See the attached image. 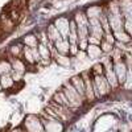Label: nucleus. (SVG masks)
<instances>
[{
    "mask_svg": "<svg viewBox=\"0 0 132 132\" xmlns=\"http://www.w3.org/2000/svg\"><path fill=\"white\" fill-rule=\"evenodd\" d=\"M89 33L91 37H95L98 40L103 38L104 29L101 24V21H99V19H90L89 20Z\"/></svg>",
    "mask_w": 132,
    "mask_h": 132,
    "instance_id": "nucleus-1",
    "label": "nucleus"
},
{
    "mask_svg": "<svg viewBox=\"0 0 132 132\" xmlns=\"http://www.w3.org/2000/svg\"><path fill=\"white\" fill-rule=\"evenodd\" d=\"M114 71L116 74V78L120 83H124L126 82V78H127V73H128V68L127 65L123 62V61H118L115 62L114 65Z\"/></svg>",
    "mask_w": 132,
    "mask_h": 132,
    "instance_id": "nucleus-2",
    "label": "nucleus"
},
{
    "mask_svg": "<svg viewBox=\"0 0 132 132\" xmlns=\"http://www.w3.org/2000/svg\"><path fill=\"white\" fill-rule=\"evenodd\" d=\"M56 27H57L58 32L61 33L62 38H68L69 32H70V23H69V20L65 19V17L58 19V20L56 21Z\"/></svg>",
    "mask_w": 132,
    "mask_h": 132,
    "instance_id": "nucleus-3",
    "label": "nucleus"
},
{
    "mask_svg": "<svg viewBox=\"0 0 132 132\" xmlns=\"http://www.w3.org/2000/svg\"><path fill=\"white\" fill-rule=\"evenodd\" d=\"M120 12H123V16L127 21L132 23V0H122L120 2Z\"/></svg>",
    "mask_w": 132,
    "mask_h": 132,
    "instance_id": "nucleus-4",
    "label": "nucleus"
},
{
    "mask_svg": "<svg viewBox=\"0 0 132 132\" xmlns=\"http://www.w3.org/2000/svg\"><path fill=\"white\" fill-rule=\"evenodd\" d=\"M94 83H95V86L98 87V90H99V93H101V94H104V93L108 91L110 83L107 82V79L104 78V77H102V75H96Z\"/></svg>",
    "mask_w": 132,
    "mask_h": 132,
    "instance_id": "nucleus-5",
    "label": "nucleus"
},
{
    "mask_svg": "<svg viewBox=\"0 0 132 132\" xmlns=\"http://www.w3.org/2000/svg\"><path fill=\"white\" fill-rule=\"evenodd\" d=\"M56 48H57L58 53L66 54V53H69V50H70V44H69V41L66 38H60V40L56 41Z\"/></svg>",
    "mask_w": 132,
    "mask_h": 132,
    "instance_id": "nucleus-6",
    "label": "nucleus"
},
{
    "mask_svg": "<svg viewBox=\"0 0 132 132\" xmlns=\"http://www.w3.org/2000/svg\"><path fill=\"white\" fill-rule=\"evenodd\" d=\"M87 54H89V57L91 60H95L98 57H101L102 54V49L99 48L98 45H90L89 44V48H87Z\"/></svg>",
    "mask_w": 132,
    "mask_h": 132,
    "instance_id": "nucleus-7",
    "label": "nucleus"
},
{
    "mask_svg": "<svg viewBox=\"0 0 132 132\" xmlns=\"http://www.w3.org/2000/svg\"><path fill=\"white\" fill-rule=\"evenodd\" d=\"M48 36H49V38H50L52 41H54V42H56L57 40H60V38H62L61 33L58 32V29H57L56 25H49V28H48Z\"/></svg>",
    "mask_w": 132,
    "mask_h": 132,
    "instance_id": "nucleus-8",
    "label": "nucleus"
},
{
    "mask_svg": "<svg viewBox=\"0 0 132 132\" xmlns=\"http://www.w3.org/2000/svg\"><path fill=\"white\" fill-rule=\"evenodd\" d=\"M102 15V8L101 7H90L87 11V19H99Z\"/></svg>",
    "mask_w": 132,
    "mask_h": 132,
    "instance_id": "nucleus-9",
    "label": "nucleus"
},
{
    "mask_svg": "<svg viewBox=\"0 0 132 132\" xmlns=\"http://www.w3.org/2000/svg\"><path fill=\"white\" fill-rule=\"evenodd\" d=\"M114 37H116V40L122 41V42H128L131 40L129 35L124 30H119V32H114Z\"/></svg>",
    "mask_w": 132,
    "mask_h": 132,
    "instance_id": "nucleus-10",
    "label": "nucleus"
},
{
    "mask_svg": "<svg viewBox=\"0 0 132 132\" xmlns=\"http://www.w3.org/2000/svg\"><path fill=\"white\" fill-rule=\"evenodd\" d=\"M74 85H75V90L83 94L85 93V81H82V78H79V77H75V78L73 79Z\"/></svg>",
    "mask_w": 132,
    "mask_h": 132,
    "instance_id": "nucleus-11",
    "label": "nucleus"
},
{
    "mask_svg": "<svg viewBox=\"0 0 132 132\" xmlns=\"http://www.w3.org/2000/svg\"><path fill=\"white\" fill-rule=\"evenodd\" d=\"M38 52L42 54V58H44V60H45V61L48 60V61H49V50H48V48H46L45 45H40V46H38Z\"/></svg>",
    "mask_w": 132,
    "mask_h": 132,
    "instance_id": "nucleus-12",
    "label": "nucleus"
},
{
    "mask_svg": "<svg viewBox=\"0 0 132 132\" xmlns=\"http://www.w3.org/2000/svg\"><path fill=\"white\" fill-rule=\"evenodd\" d=\"M126 87L127 89H132V69H128L127 73V78H126Z\"/></svg>",
    "mask_w": 132,
    "mask_h": 132,
    "instance_id": "nucleus-13",
    "label": "nucleus"
},
{
    "mask_svg": "<svg viewBox=\"0 0 132 132\" xmlns=\"http://www.w3.org/2000/svg\"><path fill=\"white\" fill-rule=\"evenodd\" d=\"M111 50H112V44H110L107 41H102V52L110 53Z\"/></svg>",
    "mask_w": 132,
    "mask_h": 132,
    "instance_id": "nucleus-14",
    "label": "nucleus"
},
{
    "mask_svg": "<svg viewBox=\"0 0 132 132\" xmlns=\"http://www.w3.org/2000/svg\"><path fill=\"white\" fill-rule=\"evenodd\" d=\"M0 71H2V73H5V74H8V73L11 71V66H9V63H5V62L0 63Z\"/></svg>",
    "mask_w": 132,
    "mask_h": 132,
    "instance_id": "nucleus-15",
    "label": "nucleus"
},
{
    "mask_svg": "<svg viewBox=\"0 0 132 132\" xmlns=\"http://www.w3.org/2000/svg\"><path fill=\"white\" fill-rule=\"evenodd\" d=\"M25 44H28V45H30L32 48H35L37 42H36V38L33 37V36H28V37L25 38Z\"/></svg>",
    "mask_w": 132,
    "mask_h": 132,
    "instance_id": "nucleus-16",
    "label": "nucleus"
},
{
    "mask_svg": "<svg viewBox=\"0 0 132 132\" xmlns=\"http://www.w3.org/2000/svg\"><path fill=\"white\" fill-rule=\"evenodd\" d=\"M11 83H12V81H11V78L8 75H3V78H2V85L4 86V87H8V86H11Z\"/></svg>",
    "mask_w": 132,
    "mask_h": 132,
    "instance_id": "nucleus-17",
    "label": "nucleus"
},
{
    "mask_svg": "<svg viewBox=\"0 0 132 132\" xmlns=\"http://www.w3.org/2000/svg\"><path fill=\"white\" fill-rule=\"evenodd\" d=\"M87 48H89V40H81L79 41V49L87 50Z\"/></svg>",
    "mask_w": 132,
    "mask_h": 132,
    "instance_id": "nucleus-18",
    "label": "nucleus"
},
{
    "mask_svg": "<svg viewBox=\"0 0 132 132\" xmlns=\"http://www.w3.org/2000/svg\"><path fill=\"white\" fill-rule=\"evenodd\" d=\"M57 62H60L61 65H69V58L65 56H58L57 57Z\"/></svg>",
    "mask_w": 132,
    "mask_h": 132,
    "instance_id": "nucleus-19",
    "label": "nucleus"
},
{
    "mask_svg": "<svg viewBox=\"0 0 132 132\" xmlns=\"http://www.w3.org/2000/svg\"><path fill=\"white\" fill-rule=\"evenodd\" d=\"M87 40H89V44H90V45H101V40H98V38H95V37H89V38H87Z\"/></svg>",
    "mask_w": 132,
    "mask_h": 132,
    "instance_id": "nucleus-20",
    "label": "nucleus"
},
{
    "mask_svg": "<svg viewBox=\"0 0 132 132\" xmlns=\"http://www.w3.org/2000/svg\"><path fill=\"white\" fill-rule=\"evenodd\" d=\"M124 28H126V32L128 33V35L132 36V23H131V21H126Z\"/></svg>",
    "mask_w": 132,
    "mask_h": 132,
    "instance_id": "nucleus-21",
    "label": "nucleus"
},
{
    "mask_svg": "<svg viewBox=\"0 0 132 132\" xmlns=\"http://www.w3.org/2000/svg\"><path fill=\"white\" fill-rule=\"evenodd\" d=\"M94 69H95V71H96V75H102V69H103V65L102 63H98V65H95L94 66Z\"/></svg>",
    "mask_w": 132,
    "mask_h": 132,
    "instance_id": "nucleus-22",
    "label": "nucleus"
},
{
    "mask_svg": "<svg viewBox=\"0 0 132 132\" xmlns=\"http://www.w3.org/2000/svg\"><path fill=\"white\" fill-rule=\"evenodd\" d=\"M71 54H78V46L77 44H70V50H69Z\"/></svg>",
    "mask_w": 132,
    "mask_h": 132,
    "instance_id": "nucleus-23",
    "label": "nucleus"
},
{
    "mask_svg": "<svg viewBox=\"0 0 132 132\" xmlns=\"http://www.w3.org/2000/svg\"><path fill=\"white\" fill-rule=\"evenodd\" d=\"M104 41H107V42H110V44H114V41H115L114 35H111V33H106V40H104Z\"/></svg>",
    "mask_w": 132,
    "mask_h": 132,
    "instance_id": "nucleus-24",
    "label": "nucleus"
}]
</instances>
